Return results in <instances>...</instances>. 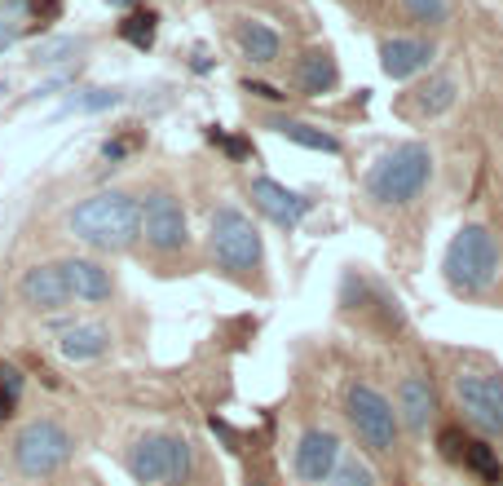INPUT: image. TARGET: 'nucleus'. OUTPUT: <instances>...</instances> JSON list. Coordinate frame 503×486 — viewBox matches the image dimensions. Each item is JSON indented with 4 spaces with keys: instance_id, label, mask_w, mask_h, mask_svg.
<instances>
[{
    "instance_id": "nucleus-1",
    "label": "nucleus",
    "mask_w": 503,
    "mask_h": 486,
    "mask_svg": "<svg viewBox=\"0 0 503 486\" xmlns=\"http://www.w3.org/2000/svg\"><path fill=\"white\" fill-rule=\"evenodd\" d=\"M71 235L102 252H124L141 235V204L124 190H102L71 212Z\"/></svg>"
},
{
    "instance_id": "nucleus-2",
    "label": "nucleus",
    "mask_w": 503,
    "mask_h": 486,
    "mask_svg": "<svg viewBox=\"0 0 503 486\" xmlns=\"http://www.w3.org/2000/svg\"><path fill=\"white\" fill-rule=\"evenodd\" d=\"M429 177H433L429 146L424 141H406V146L389 151L371 169L367 190H371V199H380V204H411V199H420V190L429 186Z\"/></svg>"
},
{
    "instance_id": "nucleus-3",
    "label": "nucleus",
    "mask_w": 503,
    "mask_h": 486,
    "mask_svg": "<svg viewBox=\"0 0 503 486\" xmlns=\"http://www.w3.org/2000/svg\"><path fill=\"white\" fill-rule=\"evenodd\" d=\"M441 270H446V283L455 292H481L495 278V270H499V243H495V235L486 226H464L450 239V248H446Z\"/></svg>"
},
{
    "instance_id": "nucleus-4",
    "label": "nucleus",
    "mask_w": 503,
    "mask_h": 486,
    "mask_svg": "<svg viewBox=\"0 0 503 486\" xmlns=\"http://www.w3.org/2000/svg\"><path fill=\"white\" fill-rule=\"evenodd\" d=\"M208 243H212V257H217V266H221L226 275L247 278V275L261 270V257H266L261 235H256V226H252L238 209H217L212 212Z\"/></svg>"
},
{
    "instance_id": "nucleus-5",
    "label": "nucleus",
    "mask_w": 503,
    "mask_h": 486,
    "mask_svg": "<svg viewBox=\"0 0 503 486\" xmlns=\"http://www.w3.org/2000/svg\"><path fill=\"white\" fill-rule=\"evenodd\" d=\"M71 452H75V442L58 420H32L14 438V464H18L23 478H35V482L58 473L71 460Z\"/></svg>"
},
{
    "instance_id": "nucleus-6",
    "label": "nucleus",
    "mask_w": 503,
    "mask_h": 486,
    "mask_svg": "<svg viewBox=\"0 0 503 486\" xmlns=\"http://www.w3.org/2000/svg\"><path fill=\"white\" fill-rule=\"evenodd\" d=\"M195 464V452L186 438H172V433H150L141 438L133 452H129V473L133 482L141 486H172V482H186Z\"/></svg>"
},
{
    "instance_id": "nucleus-7",
    "label": "nucleus",
    "mask_w": 503,
    "mask_h": 486,
    "mask_svg": "<svg viewBox=\"0 0 503 486\" xmlns=\"http://www.w3.org/2000/svg\"><path fill=\"white\" fill-rule=\"evenodd\" d=\"M344 416H349V424L358 429V438L367 442L371 452H393V442H398V412H393V403L375 384H349Z\"/></svg>"
},
{
    "instance_id": "nucleus-8",
    "label": "nucleus",
    "mask_w": 503,
    "mask_h": 486,
    "mask_svg": "<svg viewBox=\"0 0 503 486\" xmlns=\"http://www.w3.org/2000/svg\"><path fill=\"white\" fill-rule=\"evenodd\" d=\"M455 398H459V407H464L472 429L503 433V376L464 367V372L455 376Z\"/></svg>"
},
{
    "instance_id": "nucleus-9",
    "label": "nucleus",
    "mask_w": 503,
    "mask_h": 486,
    "mask_svg": "<svg viewBox=\"0 0 503 486\" xmlns=\"http://www.w3.org/2000/svg\"><path fill=\"white\" fill-rule=\"evenodd\" d=\"M141 239L155 252H177L186 248V209L172 190H155L141 209Z\"/></svg>"
},
{
    "instance_id": "nucleus-10",
    "label": "nucleus",
    "mask_w": 503,
    "mask_h": 486,
    "mask_svg": "<svg viewBox=\"0 0 503 486\" xmlns=\"http://www.w3.org/2000/svg\"><path fill=\"white\" fill-rule=\"evenodd\" d=\"M252 204H256V212H266L274 226H283V230L301 226L305 217H309V209H314V199H305L301 190H287L274 177H256L252 181Z\"/></svg>"
},
{
    "instance_id": "nucleus-11",
    "label": "nucleus",
    "mask_w": 503,
    "mask_h": 486,
    "mask_svg": "<svg viewBox=\"0 0 503 486\" xmlns=\"http://www.w3.org/2000/svg\"><path fill=\"white\" fill-rule=\"evenodd\" d=\"M340 464V438L332 429H305L301 442H296V473L301 482L323 486Z\"/></svg>"
},
{
    "instance_id": "nucleus-12",
    "label": "nucleus",
    "mask_w": 503,
    "mask_h": 486,
    "mask_svg": "<svg viewBox=\"0 0 503 486\" xmlns=\"http://www.w3.org/2000/svg\"><path fill=\"white\" fill-rule=\"evenodd\" d=\"M18 296H23V306H32L40 314H53L63 306H71V287L63 278V266H32V270H23Z\"/></svg>"
},
{
    "instance_id": "nucleus-13",
    "label": "nucleus",
    "mask_w": 503,
    "mask_h": 486,
    "mask_svg": "<svg viewBox=\"0 0 503 486\" xmlns=\"http://www.w3.org/2000/svg\"><path fill=\"white\" fill-rule=\"evenodd\" d=\"M63 278L71 287V301H84V306L111 301V292H115L111 270H102L98 261H89V257H67L63 261Z\"/></svg>"
},
{
    "instance_id": "nucleus-14",
    "label": "nucleus",
    "mask_w": 503,
    "mask_h": 486,
    "mask_svg": "<svg viewBox=\"0 0 503 486\" xmlns=\"http://www.w3.org/2000/svg\"><path fill=\"white\" fill-rule=\"evenodd\" d=\"M429 58H433V44L429 40H406V35H393V40H384L380 44V67L389 80H411L415 71L429 67Z\"/></svg>"
},
{
    "instance_id": "nucleus-15",
    "label": "nucleus",
    "mask_w": 503,
    "mask_h": 486,
    "mask_svg": "<svg viewBox=\"0 0 503 486\" xmlns=\"http://www.w3.org/2000/svg\"><path fill=\"white\" fill-rule=\"evenodd\" d=\"M398 412H402L406 429L424 433V429H429V420H433V412H437L433 384L424 381V376H406V381L398 384Z\"/></svg>"
},
{
    "instance_id": "nucleus-16",
    "label": "nucleus",
    "mask_w": 503,
    "mask_h": 486,
    "mask_svg": "<svg viewBox=\"0 0 503 486\" xmlns=\"http://www.w3.org/2000/svg\"><path fill=\"white\" fill-rule=\"evenodd\" d=\"M335 80H340V71H335V58L327 49H309V53H301V63H296V89H301L305 98L332 93Z\"/></svg>"
},
{
    "instance_id": "nucleus-17",
    "label": "nucleus",
    "mask_w": 503,
    "mask_h": 486,
    "mask_svg": "<svg viewBox=\"0 0 503 486\" xmlns=\"http://www.w3.org/2000/svg\"><path fill=\"white\" fill-rule=\"evenodd\" d=\"M63 354H67L71 363H89V358H102L106 349H111V327H102V323H75L63 332Z\"/></svg>"
},
{
    "instance_id": "nucleus-18",
    "label": "nucleus",
    "mask_w": 503,
    "mask_h": 486,
    "mask_svg": "<svg viewBox=\"0 0 503 486\" xmlns=\"http://www.w3.org/2000/svg\"><path fill=\"white\" fill-rule=\"evenodd\" d=\"M269 129L278 133V138L296 141V146H305V151H323V155H340V138L335 133H327V129H318V124H305V120H269Z\"/></svg>"
},
{
    "instance_id": "nucleus-19",
    "label": "nucleus",
    "mask_w": 503,
    "mask_h": 486,
    "mask_svg": "<svg viewBox=\"0 0 503 486\" xmlns=\"http://www.w3.org/2000/svg\"><path fill=\"white\" fill-rule=\"evenodd\" d=\"M238 44H243V53L256 63V67H269V63H278V53H283V40L274 27L266 23H238Z\"/></svg>"
},
{
    "instance_id": "nucleus-20",
    "label": "nucleus",
    "mask_w": 503,
    "mask_h": 486,
    "mask_svg": "<svg viewBox=\"0 0 503 486\" xmlns=\"http://www.w3.org/2000/svg\"><path fill=\"white\" fill-rule=\"evenodd\" d=\"M155 32H160L155 9H133V14H124V23H120V40H129V44L141 49V53L155 44Z\"/></svg>"
},
{
    "instance_id": "nucleus-21",
    "label": "nucleus",
    "mask_w": 503,
    "mask_h": 486,
    "mask_svg": "<svg viewBox=\"0 0 503 486\" xmlns=\"http://www.w3.org/2000/svg\"><path fill=\"white\" fill-rule=\"evenodd\" d=\"M464 464H469L472 473H477V482H486V486H499L503 482L499 452H495L490 442H469V452H464Z\"/></svg>"
},
{
    "instance_id": "nucleus-22",
    "label": "nucleus",
    "mask_w": 503,
    "mask_h": 486,
    "mask_svg": "<svg viewBox=\"0 0 503 486\" xmlns=\"http://www.w3.org/2000/svg\"><path fill=\"white\" fill-rule=\"evenodd\" d=\"M415 93H420L415 106H411L415 115H441L446 106L455 102V80H450V75H437L433 84H424V89H415Z\"/></svg>"
},
{
    "instance_id": "nucleus-23",
    "label": "nucleus",
    "mask_w": 503,
    "mask_h": 486,
    "mask_svg": "<svg viewBox=\"0 0 503 486\" xmlns=\"http://www.w3.org/2000/svg\"><path fill=\"white\" fill-rule=\"evenodd\" d=\"M327 486H375V473H371L363 460H340L335 473L327 478Z\"/></svg>"
},
{
    "instance_id": "nucleus-24",
    "label": "nucleus",
    "mask_w": 503,
    "mask_h": 486,
    "mask_svg": "<svg viewBox=\"0 0 503 486\" xmlns=\"http://www.w3.org/2000/svg\"><path fill=\"white\" fill-rule=\"evenodd\" d=\"M84 49V40H75V35H58V40H44L40 49H35V58L40 63H63L71 53H80Z\"/></svg>"
},
{
    "instance_id": "nucleus-25",
    "label": "nucleus",
    "mask_w": 503,
    "mask_h": 486,
    "mask_svg": "<svg viewBox=\"0 0 503 486\" xmlns=\"http://www.w3.org/2000/svg\"><path fill=\"white\" fill-rule=\"evenodd\" d=\"M402 9L415 23H446V14H450L446 0H402Z\"/></svg>"
},
{
    "instance_id": "nucleus-26",
    "label": "nucleus",
    "mask_w": 503,
    "mask_h": 486,
    "mask_svg": "<svg viewBox=\"0 0 503 486\" xmlns=\"http://www.w3.org/2000/svg\"><path fill=\"white\" fill-rule=\"evenodd\" d=\"M469 442H472V438H464V429H455V424H446V429L437 433V452L446 455V460H459V464H464Z\"/></svg>"
},
{
    "instance_id": "nucleus-27",
    "label": "nucleus",
    "mask_w": 503,
    "mask_h": 486,
    "mask_svg": "<svg viewBox=\"0 0 503 486\" xmlns=\"http://www.w3.org/2000/svg\"><path fill=\"white\" fill-rule=\"evenodd\" d=\"M120 102V93L115 89H84L80 98H71L67 111H106V106Z\"/></svg>"
},
{
    "instance_id": "nucleus-28",
    "label": "nucleus",
    "mask_w": 503,
    "mask_h": 486,
    "mask_svg": "<svg viewBox=\"0 0 503 486\" xmlns=\"http://www.w3.org/2000/svg\"><path fill=\"white\" fill-rule=\"evenodd\" d=\"M208 138L217 141V146H221L230 160H247V155H252V141H247V138H226L221 129H208Z\"/></svg>"
},
{
    "instance_id": "nucleus-29",
    "label": "nucleus",
    "mask_w": 503,
    "mask_h": 486,
    "mask_svg": "<svg viewBox=\"0 0 503 486\" xmlns=\"http://www.w3.org/2000/svg\"><path fill=\"white\" fill-rule=\"evenodd\" d=\"M137 141H141V138H115V141H106V146H102V160H106V164H120L129 151H137Z\"/></svg>"
},
{
    "instance_id": "nucleus-30",
    "label": "nucleus",
    "mask_w": 503,
    "mask_h": 486,
    "mask_svg": "<svg viewBox=\"0 0 503 486\" xmlns=\"http://www.w3.org/2000/svg\"><path fill=\"white\" fill-rule=\"evenodd\" d=\"M243 93H252V98H261V102H283V98H287V93H278L266 80H243Z\"/></svg>"
},
{
    "instance_id": "nucleus-31",
    "label": "nucleus",
    "mask_w": 503,
    "mask_h": 486,
    "mask_svg": "<svg viewBox=\"0 0 503 486\" xmlns=\"http://www.w3.org/2000/svg\"><path fill=\"white\" fill-rule=\"evenodd\" d=\"M32 9H35V18H40V27H49V23L63 18V0H35Z\"/></svg>"
},
{
    "instance_id": "nucleus-32",
    "label": "nucleus",
    "mask_w": 503,
    "mask_h": 486,
    "mask_svg": "<svg viewBox=\"0 0 503 486\" xmlns=\"http://www.w3.org/2000/svg\"><path fill=\"white\" fill-rule=\"evenodd\" d=\"M0 384H5V389H9V394H14V398H18V394H23V376H18V372H14V367H0Z\"/></svg>"
},
{
    "instance_id": "nucleus-33",
    "label": "nucleus",
    "mask_w": 503,
    "mask_h": 486,
    "mask_svg": "<svg viewBox=\"0 0 503 486\" xmlns=\"http://www.w3.org/2000/svg\"><path fill=\"white\" fill-rule=\"evenodd\" d=\"M18 23H9V18H0V53H5V49H9V44H14V40H18Z\"/></svg>"
},
{
    "instance_id": "nucleus-34",
    "label": "nucleus",
    "mask_w": 503,
    "mask_h": 486,
    "mask_svg": "<svg viewBox=\"0 0 503 486\" xmlns=\"http://www.w3.org/2000/svg\"><path fill=\"white\" fill-rule=\"evenodd\" d=\"M14 403H18V398H14V394H9V389L0 384V420H9V416H14Z\"/></svg>"
},
{
    "instance_id": "nucleus-35",
    "label": "nucleus",
    "mask_w": 503,
    "mask_h": 486,
    "mask_svg": "<svg viewBox=\"0 0 503 486\" xmlns=\"http://www.w3.org/2000/svg\"><path fill=\"white\" fill-rule=\"evenodd\" d=\"M106 5H129V0H106Z\"/></svg>"
}]
</instances>
